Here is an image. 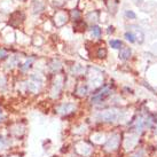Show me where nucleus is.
<instances>
[{
    "label": "nucleus",
    "mask_w": 157,
    "mask_h": 157,
    "mask_svg": "<svg viewBox=\"0 0 157 157\" xmlns=\"http://www.w3.org/2000/svg\"><path fill=\"white\" fill-rule=\"evenodd\" d=\"M123 118V111L118 108H110V109L102 110L96 115V119L105 123H115L121 121Z\"/></svg>",
    "instance_id": "1"
},
{
    "label": "nucleus",
    "mask_w": 157,
    "mask_h": 157,
    "mask_svg": "<svg viewBox=\"0 0 157 157\" xmlns=\"http://www.w3.org/2000/svg\"><path fill=\"white\" fill-rule=\"evenodd\" d=\"M121 139H122V136L118 134V133L113 134L109 139L107 140V142L105 144V148L108 151H115V150H117L119 144H121Z\"/></svg>",
    "instance_id": "2"
},
{
    "label": "nucleus",
    "mask_w": 157,
    "mask_h": 157,
    "mask_svg": "<svg viewBox=\"0 0 157 157\" xmlns=\"http://www.w3.org/2000/svg\"><path fill=\"white\" fill-rule=\"evenodd\" d=\"M111 94V91H110L109 86H105L103 88H101V91L99 93H95V95L92 98V102L93 103H96V102H101V101L105 100L108 96Z\"/></svg>",
    "instance_id": "3"
},
{
    "label": "nucleus",
    "mask_w": 157,
    "mask_h": 157,
    "mask_svg": "<svg viewBox=\"0 0 157 157\" xmlns=\"http://www.w3.org/2000/svg\"><path fill=\"white\" fill-rule=\"evenodd\" d=\"M76 109V105L74 103H63L59 107V113H61V115H69L71 113L72 111H75Z\"/></svg>",
    "instance_id": "4"
},
{
    "label": "nucleus",
    "mask_w": 157,
    "mask_h": 157,
    "mask_svg": "<svg viewBox=\"0 0 157 157\" xmlns=\"http://www.w3.org/2000/svg\"><path fill=\"white\" fill-rule=\"evenodd\" d=\"M131 54H132V52L128 47H122L121 51H119V59H121L122 61H126L127 59H130Z\"/></svg>",
    "instance_id": "5"
},
{
    "label": "nucleus",
    "mask_w": 157,
    "mask_h": 157,
    "mask_svg": "<svg viewBox=\"0 0 157 157\" xmlns=\"http://www.w3.org/2000/svg\"><path fill=\"white\" fill-rule=\"evenodd\" d=\"M131 28H133V33H134L136 40H139V43H142L144 38V32L140 30V28H138V26H131Z\"/></svg>",
    "instance_id": "6"
},
{
    "label": "nucleus",
    "mask_w": 157,
    "mask_h": 157,
    "mask_svg": "<svg viewBox=\"0 0 157 157\" xmlns=\"http://www.w3.org/2000/svg\"><path fill=\"white\" fill-rule=\"evenodd\" d=\"M87 92H88V88L86 85H84V84H82V85H79L78 88H77V93H78L80 96H84V95H86L87 94Z\"/></svg>",
    "instance_id": "7"
},
{
    "label": "nucleus",
    "mask_w": 157,
    "mask_h": 157,
    "mask_svg": "<svg viewBox=\"0 0 157 157\" xmlns=\"http://www.w3.org/2000/svg\"><path fill=\"white\" fill-rule=\"evenodd\" d=\"M110 46L113 48H115V49H119V48L122 47V41L121 40H110Z\"/></svg>",
    "instance_id": "8"
},
{
    "label": "nucleus",
    "mask_w": 157,
    "mask_h": 157,
    "mask_svg": "<svg viewBox=\"0 0 157 157\" xmlns=\"http://www.w3.org/2000/svg\"><path fill=\"white\" fill-rule=\"evenodd\" d=\"M125 38H126V40H127V41H130V43H135V40H136L134 33H133L132 31H130V32H126V33H125Z\"/></svg>",
    "instance_id": "9"
},
{
    "label": "nucleus",
    "mask_w": 157,
    "mask_h": 157,
    "mask_svg": "<svg viewBox=\"0 0 157 157\" xmlns=\"http://www.w3.org/2000/svg\"><path fill=\"white\" fill-rule=\"evenodd\" d=\"M92 33H93V36H95V37H100L101 29L99 26H93V28H92Z\"/></svg>",
    "instance_id": "10"
},
{
    "label": "nucleus",
    "mask_w": 157,
    "mask_h": 157,
    "mask_svg": "<svg viewBox=\"0 0 157 157\" xmlns=\"http://www.w3.org/2000/svg\"><path fill=\"white\" fill-rule=\"evenodd\" d=\"M32 61H33L32 59H30V60H28V61H26L25 63L23 64V67L21 68V70H22V71H25L26 69H29V68H30V66H31V63H32Z\"/></svg>",
    "instance_id": "11"
},
{
    "label": "nucleus",
    "mask_w": 157,
    "mask_h": 157,
    "mask_svg": "<svg viewBox=\"0 0 157 157\" xmlns=\"http://www.w3.org/2000/svg\"><path fill=\"white\" fill-rule=\"evenodd\" d=\"M105 55H107V51H105V48H100V49L98 51V56L100 57V59L105 57Z\"/></svg>",
    "instance_id": "12"
},
{
    "label": "nucleus",
    "mask_w": 157,
    "mask_h": 157,
    "mask_svg": "<svg viewBox=\"0 0 157 157\" xmlns=\"http://www.w3.org/2000/svg\"><path fill=\"white\" fill-rule=\"evenodd\" d=\"M125 15H126V17L132 18V20L136 17V15H135V13H134V12H132V10H126V12H125Z\"/></svg>",
    "instance_id": "13"
},
{
    "label": "nucleus",
    "mask_w": 157,
    "mask_h": 157,
    "mask_svg": "<svg viewBox=\"0 0 157 157\" xmlns=\"http://www.w3.org/2000/svg\"><path fill=\"white\" fill-rule=\"evenodd\" d=\"M131 157H144V151H142V150H139V151H136L134 155H132Z\"/></svg>",
    "instance_id": "14"
},
{
    "label": "nucleus",
    "mask_w": 157,
    "mask_h": 157,
    "mask_svg": "<svg viewBox=\"0 0 157 157\" xmlns=\"http://www.w3.org/2000/svg\"><path fill=\"white\" fill-rule=\"evenodd\" d=\"M154 133H155V135H157V121L155 123V125H154Z\"/></svg>",
    "instance_id": "15"
},
{
    "label": "nucleus",
    "mask_w": 157,
    "mask_h": 157,
    "mask_svg": "<svg viewBox=\"0 0 157 157\" xmlns=\"http://www.w3.org/2000/svg\"><path fill=\"white\" fill-rule=\"evenodd\" d=\"M0 121H1V115H0Z\"/></svg>",
    "instance_id": "16"
}]
</instances>
